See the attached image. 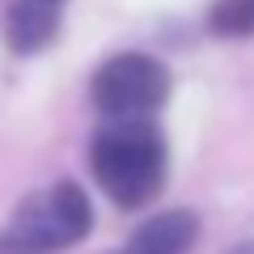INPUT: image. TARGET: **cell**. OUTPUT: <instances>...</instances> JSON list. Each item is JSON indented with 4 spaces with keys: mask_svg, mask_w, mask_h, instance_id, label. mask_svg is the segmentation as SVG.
<instances>
[{
    "mask_svg": "<svg viewBox=\"0 0 254 254\" xmlns=\"http://www.w3.org/2000/svg\"><path fill=\"white\" fill-rule=\"evenodd\" d=\"M93 225V208L76 182H55L38 190L0 229V254H55L81 242Z\"/></svg>",
    "mask_w": 254,
    "mask_h": 254,
    "instance_id": "cell-2",
    "label": "cell"
},
{
    "mask_svg": "<svg viewBox=\"0 0 254 254\" xmlns=\"http://www.w3.org/2000/svg\"><path fill=\"white\" fill-rule=\"evenodd\" d=\"M216 34H250L254 30V0H220L212 9Z\"/></svg>",
    "mask_w": 254,
    "mask_h": 254,
    "instance_id": "cell-6",
    "label": "cell"
},
{
    "mask_svg": "<svg viewBox=\"0 0 254 254\" xmlns=\"http://www.w3.org/2000/svg\"><path fill=\"white\" fill-rule=\"evenodd\" d=\"M51 4H60V0H51Z\"/></svg>",
    "mask_w": 254,
    "mask_h": 254,
    "instance_id": "cell-9",
    "label": "cell"
},
{
    "mask_svg": "<svg viewBox=\"0 0 254 254\" xmlns=\"http://www.w3.org/2000/svg\"><path fill=\"white\" fill-rule=\"evenodd\" d=\"M55 9L60 4H51V0H17L9 9V17H4V38H9L13 51L30 55L51 43L55 30H60V13Z\"/></svg>",
    "mask_w": 254,
    "mask_h": 254,
    "instance_id": "cell-4",
    "label": "cell"
},
{
    "mask_svg": "<svg viewBox=\"0 0 254 254\" xmlns=\"http://www.w3.org/2000/svg\"><path fill=\"white\" fill-rule=\"evenodd\" d=\"M119 254H144V250H136V246H123V250H119Z\"/></svg>",
    "mask_w": 254,
    "mask_h": 254,
    "instance_id": "cell-7",
    "label": "cell"
},
{
    "mask_svg": "<svg viewBox=\"0 0 254 254\" xmlns=\"http://www.w3.org/2000/svg\"><path fill=\"white\" fill-rule=\"evenodd\" d=\"M165 93H170L165 64L140 51L106 60L93 76V102L110 119H144L148 110H157L165 102Z\"/></svg>",
    "mask_w": 254,
    "mask_h": 254,
    "instance_id": "cell-3",
    "label": "cell"
},
{
    "mask_svg": "<svg viewBox=\"0 0 254 254\" xmlns=\"http://www.w3.org/2000/svg\"><path fill=\"white\" fill-rule=\"evenodd\" d=\"M89 161H93V178L102 182L110 199L123 208H140L161 190L165 140L144 119H115L93 136Z\"/></svg>",
    "mask_w": 254,
    "mask_h": 254,
    "instance_id": "cell-1",
    "label": "cell"
},
{
    "mask_svg": "<svg viewBox=\"0 0 254 254\" xmlns=\"http://www.w3.org/2000/svg\"><path fill=\"white\" fill-rule=\"evenodd\" d=\"M233 254H254V246H242V250H233Z\"/></svg>",
    "mask_w": 254,
    "mask_h": 254,
    "instance_id": "cell-8",
    "label": "cell"
},
{
    "mask_svg": "<svg viewBox=\"0 0 254 254\" xmlns=\"http://www.w3.org/2000/svg\"><path fill=\"white\" fill-rule=\"evenodd\" d=\"M195 233H199V220L190 216V212H161L148 225H140L127 246H136L144 254H182L195 242Z\"/></svg>",
    "mask_w": 254,
    "mask_h": 254,
    "instance_id": "cell-5",
    "label": "cell"
}]
</instances>
